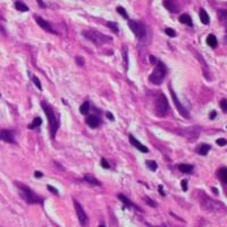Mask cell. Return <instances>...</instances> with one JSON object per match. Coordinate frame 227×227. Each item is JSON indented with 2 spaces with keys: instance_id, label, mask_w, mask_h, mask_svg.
<instances>
[{
  "instance_id": "1",
  "label": "cell",
  "mask_w": 227,
  "mask_h": 227,
  "mask_svg": "<svg viewBox=\"0 0 227 227\" xmlns=\"http://www.w3.org/2000/svg\"><path fill=\"white\" fill-rule=\"evenodd\" d=\"M41 107H42V109H43V111H45L47 118H48L50 138L55 139L56 138L57 131H58V129H59L60 123H59V120L57 119L56 115H55V111H54V109L51 108V106H49L47 102H41Z\"/></svg>"
},
{
  "instance_id": "2",
  "label": "cell",
  "mask_w": 227,
  "mask_h": 227,
  "mask_svg": "<svg viewBox=\"0 0 227 227\" xmlns=\"http://www.w3.org/2000/svg\"><path fill=\"white\" fill-rule=\"evenodd\" d=\"M15 185L17 186L18 191H19V194H21L22 199L24 201H26L27 203L30 204H35V203H43V199L40 198L39 195L34 193V192L31 190L30 187L25 184H22V183L16 182Z\"/></svg>"
},
{
  "instance_id": "3",
  "label": "cell",
  "mask_w": 227,
  "mask_h": 227,
  "mask_svg": "<svg viewBox=\"0 0 227 227\" xmlns=\"http://www.w3.org/2000/svg\"><path fill=\"white\" fill-rule=\"evenodd\" d=\"M82 34L96 45H106V43H110L113 41L111 36L105 35V34H102L98 31H83Z\"/></svg>"
},
{
  "instance_id": "4",
  "label": "cell",
  "mask_w": 227,
  "mask_h": 227,
  "mask_svg": "<svg viewBox=\"0 0 227 227\" xmlns=\"http://www.w3.org/2000/svg\"><path fill=\"white\" fill-rule=\"evenodd\" d=\"M167 66L165 65L162 61H158L157 63V65H156L155 69H153L152 74L150 75V82L153 84H156V85H160V84L162 83V81L165 80V77H166V75H167Z\"/></svg>"
},
{
  "instance_id": "5",
  "label": "cell",
  "mask_w": 227,
  "mask_h": 227,
  "mask_svg": "<svg viewBox=\"0 0 227 227\" xmlns=\"http://www.w3.org/2000/svg\"><path fill=\"white\" fill-rule=\"evenodd\" d=\"M201 204H202V207L204 209L210 210V211H220V210L224 209L223 203L211 200V199H209V198L206 197V195L201 199Z\"/></svg>"
},
{
  "instance_id": "6",
  "label": "cell",
  "mask_w": 227,
  "mask_h": 227,
  "mask_svg": "<svg viewBox=\"0 0 227 227\" xmlns=\"http://www.w3.org/2000/svg\"><path fill=\"white\" fill-rule=\"evenodd\" d=\"M168 100L167 98L165 97L164 93H160L158 97H157V100H156V109H157V113L161 116H165L168 111Z\"/></svg>"
},
{
  "instance_id": "7",
  "label": "cell",
  "mask_w": 227,
  "mask_h": 227,
  "mask_svg": "<svg viewBox=\"0 0 227 227\" xmlns=\"http://www.w3.org/2000/svg\"><path fill=\"white\" fill-rule=\"evenodd\" d=\"M169 92H170V94H172V99H173L174 103H175V107H176V109L178 110L179 115L182 117H184V118H190V114H188L187 109H186V108L181 103V101H179L178 99H177L176 93L174 92L173 87H169Z\"/></svg>"
},
{
  "instance_id": "8",
  "label": "cell",
  "mask_w": 227,
  "mask_h": 227,
  "mask_svg": "<svg viewBox=\"0 0 227 227\" xmlns=\"http://www.w3.org/2000/svg\"><path fill=\"white\" fill-rule=\"evenodd\" d=\"M74 207H75V210H76V215H77L78 221H80L81 226L87 227V225H89V218H87V214H85V211L83 210L82 206L76 200H74Z\"/></svg>"
},
{
  "instance_id": "9",
  "label": "cell",
  "mask_w": 227,
  "mask_h": 227,
  "mask_svg": "<svg viewBox=\"0 0 227 227\" xmlns=\"http://www.w3.org/2000/svg\"><path fill=\"white\" fill-rule=\"evenodd\" d=\"M129 27L138 38H142V36L145 34V27L141 24V23H138V22H134V21H129Z\"/></svg>"
},
{
  "instance_id": "10",
  "label": "cell",
  "mask_w": 227,
  "mask_h": 227,
  "mask_svg": "<svg viewBox=\"0 0 227 227\" xmlns=\"http://www.w3.org/2000/svg\"><path fill=\"white\" fill-rule=\"evenodd\" d=\"M0 141H5L7 143H16L14 138V132L9 129H1L0 131Z\"/></svg>"
},
{
  "instance_id": "11",
  "label": "cell",
  "mask_w": 227,
  "mask_h": 227,
  "mask_svg": "<svg viewBox=\"0 0 227 227\" xmlns=\"http://www.w3.org/2000/svg\"><path fill=\"white\" fill-rule=\"evenodd\" d=\"M35 21H36V23H38V25H39L40 27H42L45 31H47V32H49V33L57 34V32L52 29V26H51L50 23L47 22L45 19H43L42 17H40V16H35Z\"/></svg>"
},
{
  "instance_id": "12",
  "label": "cell",
  "mask_w": 227,
  "mask_h": 227,
  "mask_svg": "<svg viewBox=\"0 0 227 227\" xmlns=\"http://www.w3.org/2000/svg\"><path fill=\"white\" fill-rule=\"evenodd\" d=\"M164 6L170 13H177L181 10V6H178V0H164Z\"/></svg>"
},
{
  "instance_id": "13",
  "label": "cell",
  "mask_w": 227,
  "mask_h": 227,
  "mask_svg": "<svg viewBox=\"0 0 227 227\" xmlns=\"http://www.w3.org/2000/svg\"><path fill=\"white\" fill-rule=\"evenodd\" d=\"M129 141H131L132 145L135 146V148H136L138 150H140L141 152H143V153H148V152H149V149H148L145 145H143V144L141 143L140 141L136 140V139H135L133 135H129Z\"/></svg>"
},
{
  "instance_id": "14",
  "label": "cell",
  "mask_w": 227,
  "mask_h": 227,
  "mask_svg": "<svg viewBox=\"0 0 227 227\" xmlns=\"http://www.w3.org/2000/svg\"><path fill=\"white\" fill-rule=\"evenodd\" d=\"M118 199H119V200L122 201V202L124 203V204H125L126 207H129V208H134V209L139 210V211L141 210L140 208H139V207L136 206L135 203L132 202V201L129 200V199L127 197H126V195H124V194H118Z\"/></svg>"
},
{
  "instance_id": "15",
  "label": "cell",
  "mask_w": 227,
  "mask_h": 227,
  "mask_svg": "<svg viewBox=\"0 0 227 227\" xmlns=\"http://www.w3.org/2000/svg\"><path fill=\"white\" fill-rule=\"evenodd\" d=\"M87 124L91 127V129H97L100 125V119L97 116H89L87 118Z\"/></svg>"
},
{
  "instance_id": "16",
  "label": "cell",
  "mask_w": 227,
  "mask_h": 227,
  "mask_svg": "<svg viewBox=\"0 0 227 227\" xmlns=\"http://www.w3.org/2000/svg\"><path fill=\"white\" fill-rule=\"evenodd\" d=\"M177 168H178L182 173L184 174H191L192 172H193V166L192 165H187V164H179L178 166H177Z\"/></svg>"
},
{
  "instance_id": "17",
  "label": "cell",
  "mask_w": 227,
  "mask_h": 227,
  "mask_svg": "<svg viewBox=\"0 0 227 227\" xmlns=\"http://www.w3.org/2000/svg\"><path fill=\"white\" fill-rule=\"evenodd\" d=\"M209 150H210V145L209 144H200V145L198 146L197 148V152L199 153V155H201V156H206L207 153L209 152Z\"/></svg>"
},
{
  "instance_id": "18",
  "label": "cell",
  "mask_w": 227,
  "mask_h": 227,
  "mask_svg": "<svg viewBox=\"0 0 227 227\" xmlns=\"http://www.w3.org/2000/svg\"><path fill=\"white\" fill-rule=\"evenodd\" d=\"M84 181H85V182H87L89 184H91V185H98V186L101 185V183L99 182L96 177L92 176V175H89V174L84 176Z\"/></svg>"
},
{
  "instance_id": "19",
  "label": "cell",
  "mask_w": 227,
  "mask_h": 227,
  "mask_svg": "<svg viewBox=\"0 0 227 227\" xmlns=\"http://www.w3.org/2000/svg\"><path fill=\"white\" fill-rule=\"evenodd\" d=\"M179 22H181V23H183V24L188 25V26H192V25H193L191 16L187 15V14H182V15L179 16Z\"/></svg>"
},
{
  "instance_id": "20",
  "label": "cell",
  "mask_w": 227,
  "mask_h": 227,
  "mask_svg": "<svg viewBox=\"0 0 227 227\" xmlns=\"http://www.w3.org/2000/svg\"><path fill=\"white\" fill-rule=\"evenodd\" d=\"M199 16H200V19L201 22H202L204 25H208L210 22V18H209V15L207 14V12L204 10V9H200V14H199Z\"/></svg>"
},
{
  "instance_id": "21",
  "label": "cell",
  "mask_w": 227,
  "mask_h": 227,
  "mask_svg": "<svg viewBox=\"0 0 227 227\" xmlns=\"http://www.w3.org/2000/svg\"><path fill=\"white\" fill-rule=\"evenodd\" d=\"M207 43H208V45L209 47H211V48H216L217 47V38H216L214 34H209L208 35V38H207Z\"/></svg>"
},
{
  "instance_id": "22",
  "label": "cell",
  "mask_w": 227,
  "mask_h": 227,
  "mask_svg": "<svg viewBox=\"0 0 227 227\" xmlns=\"http://www.w3.org/2000/svg\"><path fill=\"white\" fill-rule=\"evenodd\" d=\"M15 8L17 9L18 12H29V7L21 0H17L15 3Z\"/></svg>"
},
{
  "instance_id": "23",
  "label": "cell",
  "mask_w": 227,
  "mask_h": 227,
  "mask_svg": "<svg viewBox=\"0 0 227 227\" xmlns=\"http://www.w3.org/2000/svg\"><path fill=\"white\" fill-rule=\"evenodd\" d=\"M217 174H218V177L220 178L221 182H224L227 184V168H225V167L220 168Z\"/></svg>"
},
{
  "instance_id": "24",
  "label": "cell",
  "mask_w": 227,
  "mask_h": 227,
  "mask_svg": "<svg viewBox=\"0 0 227 227\" xmlns=\"http://www.w3.org/2000/svg\"><path fill=\"white\" fill-rule=\"evenodd\" d=\"M41 123H42V119L40 118V117H35L34 119H33V122H32V124H30V125L27 126L30 129H35V127H38V126H40L41 125Z\"/></svg>"
},
{
  "instance_id": "25",
  "label": "cell",
  "mask_w": 227,
  "mask_h": 227,
  "mask_svg": "<svg viewBox=\"0 0 227 227\" xmlns=\"http://www.w3.org/2000/svg\"><path fill=\"white\" fill-rule=\"evenodd\" d=\"M90 110V103L89 102H84L83 105H81V107H80V113L82 114V115H87V113H89Z\"/></svg>"
},
{
  "instance_id": "26",
  "label": "cell",
  "mask_w": 227,
  "mask_h": 227,
  "mask_svg": "<svg viewBox=\"0 0 227 227\" xmlns=\"http://www.w3.org/2000/svg\"><path fill=\"white\" fill-rule=\"evenodd\" d=\"M145 165L148 166V168H149L150 170H152V172H156V170H157V168H158V165H157V162L153 161V160H146Z\"/></svg>"
},
{
  "instance_id": "27",
  "label": "cell",
  "mask_w": 227,
  "mask_h": 227,
  "mask_svg": "<svg viewBox=\"0 0 227 227\" xmlns=\"http://www.w3.org/2000/svg\"><path fill=\"white\" fill-rule=\"evenodd\" d=\"M218 15L221 21L224 22L225 24H227V10L226 9H220V10H218Z\"/></svg>"
},
{
  "instance_id": "28",
  "label": "cell",
  "mask_w": 227,
  "mask_h": 227,
  "mask_svg": "<svg viewBox=\"0 0 227 227\" xmlns=\"http://www.w3.org/2000/svg\"><path fill=\"white\" fill-rule=\"evenodd\" d=\"M107 25H108V27H110L111 30H113L115 33H118V32H119V29H118V25H117L116 23H114V22H108Z\"/></svg>"
},
{
  "instance_id": "29",
  "label": "cell",
  "mask_w": 227,
  "mask_h": 227,
  "mask_svg": "<svg viewBox=\"0 0 227 227\" xmlns=\"http://www.w3.org/2000/svg\"><path fill=\"white\" fill-rule=\"evenodd\" d=\"M117 12L119 13L122 17L126 18V19L129 18V15H127V13H126V10H125L124 8H123V7H117Z\"/></svg>"
},
{
  "instance_id": "30",
  "label": "cell",
  "mask_w": 227,
  "mask_h": 227,
  "mask_svg": "<svg viewBox=\"0 0 227 227\" xmlns=\"http://www.w3.org/2000/svg\"><path fill=\"white\" fill-rule=\"evenodd\" d=\"M32 81H33V83L35 84V87H38L39 90H42V87H41V83H40V81H39V78L36 77L35 75H33L32 76Z\"/></svg>"
},
{
  "instance_id": "31",
  "label": "cell",
  "mask_w": 227,
  "mask_h": 227,
  "mask_svg": "<svg viewBox=\"0 0 227 227\" xmlns=\"http://www.w3.org/2000/svg\"><path fill=\"white\" fill-rule=\"evenodd\" d=\"M165 32H166V34H167L168 36H170V38H175V36H176V32H175L173 29L167 27V29L165 30Z\"/></svg>"
},
{
  "instance_id": "32",
  "label": "cell",
  "mask_w": 227,
  "mask_h": 227,
  "mask_svg": "<svg viewBox=\"0 0 227 227\" xmlns=\"http://www.w3.org/2000/svg\"><path fill=\"white\" fill-rule=\"evenodd\" d=\"M144 200H145V202H146V204H148V206L152 207V208H156V207H157V203H156L153 200H151L150 198L145 197V198H144Z\"/></svg>"
},
{
  "instance_id": "33",
  "label": "cell",
  "mask_w": 227,
  "mask_h": 227,
  "mask_svg": "<svg viewBox=\"0 0 227 227\" xmlns=\"http://www.w3.org/2000/svg\"><path fill=\"white\" fill-rule=\"evenodd\" d=\"M220 108L224 113H227V100L226 99H223L220 101Z\"/></svg>"
},
{
  "instance_id": "34",
  "label": "cell",
  "mask_w": 227,
  "mask_h": 227,
  "mask_svg": "<svg viewBox=\"0 0 227 227\" xmlns=\"http://www.w3.org/2000/svg\"><path fill=\"white\" fill-rule=\"evenodd\" d=\"M75 60H76V64H77L78 66H83V65H84V59H83V57L77 56V57H76V58H75Z\"/></svg>"
},
{
  "instance_id": "35",
  "label": "cell",
  "mask_w": 227,
  "mask_h": 227,
  "mask_svg": "<svg viewBox=\"0 0 227 227\" xmlns=\"http://www.w3.org/2000/svg\"><path fill=\"white\" fill-rule=\"evenodd\" d=\"M216 143L218 144L219 146H224L227 144V140H225V139H218V140L216 141Z\"/></svg>"
},
{
  "instance_id": "36",
  "label": "cell",
  "mask_w": 227,
  "mask_h": 227,
  "mask_svg": "<svg viewBox=\"0 0 227 227\" xmlns=\"http://www.w3.org/2000/svg\"><path fill=\"white\" fill-rule=\"evenodd\" d=\"M100 164H101L102 167L106 168V169H109V168H110V166H109V164H108V161H107V160H106L105 158L101 159V161H100Z\"/></svg>"
},
{
  "instance_id": "37",
  "label": "cell",
  "mask_w": 227,
  "mask_h": 227,
  "mask_svg": "<svg viewBox=\"0 0 227 227\" xmlns=\"http://www.w3.org/2000/svg\"><path fill=\"white\" fill-rule=\"evenodd\" d=\"M181 184H182V190H183V191H184V192L187 191V181H186V179H183Z\"/></svg>"
},
{
  "instance_id": "38",
  "label": "cell",
  "mask_w": 227,
  "mask_h": 227,
  "mask_svg": "<svg viewBox=\"0 0 227 227\" xmlns=\"http://www.w3.org/2000/svg\"><path fill=\"white\" fill-rule=\"evenodd\" d=\"M47 187H48V190L50 192H52V193H55V194L56 195H58V193H59V192H58V190H57V188H55L54 186H51V185H48L47 186Z\"/></svg>"
},
{
  "instance_id": "39",
  "label": "cell",
  "mask_w": 227,
  "mask_h": 227,
  "mask_svg": "<svg viewBox=\"0 0 227 227\" xmlns=\"http://www.w3.org/2000/svg\"><path fill=\"white\" fill-rule=\"evenodd\" d=\"M158 191H159V193L162 195V197H166V193H165V191H164V186L162 185H159L158 186Z\"/></svg>"
},
{
  "instance_id": "40",
  "label": "cell",
  "mask_w": 227,
  "mask_h": 227,
  "mask_svg": "<svg viewBox=\"0 0 227 227\" xmlns=\"http://www.w3.org/2000/svg\"><path fill=\"white\" fill-rule=\"evenodd\" d=\"M216 117H217V113H216L215 110L211 111V113H210V115H209V118H210V119H215Z\"/></svg>"
},
{
  "instance_id": "41",
  "label": "cell",
  "mask_w": 227,
  "mask_h": 227,
  "mask_svg": "<svg viewBox=\"0 0 227 227\" xmlns=\"http://www.w3.org/2000/svg\"><path fill=\"white\" fill-rule=\"evenodd\" d=\"M149 61L151 64H156V63H157V58H156L155 56H150L149 57Z\"/></svg>"
},
{
  "instance_id": "42",
  "label": "cell",
  "mask_w": 227,
  "mask_h": 227,
  "mask_svg": "<svg viewBox=\"0 0 227 227\" xmlns=\"http://www.w3.org/2000/svg\"><path fill=\"white\" fill-rule=\"evenodd\" d=\"M107 118L109 120H115V117L113 116V114H111L110 111H108V113H107Z\"/></svg>"
},
{
  "instance_id": "43",
  "label": "cell",
  "mask_w": 227,
  "mask_h": 227,
  "mask_svg": "<svg viewBox=\"0 0 227 227\" xmlns=\"http://www.w3.org/2000/svg\"><path fill=\"white\" fill-rule=\"evenodd\" d=\"M34 176H35L36 178H41V177L43 176V174H42L41 172H38V170H36L35 173H34Z\"/></svg>"
},
{
  "instance_id": "44",
  "label": "cell",
  "mask_w": 227,
  "mask_h": 227,
  "mask_svg": "<svg viewBox=\"0 0 227 227\" xmlns=\"http://www.w3.org/2000/svg\"><path fill=\"white\" fill-rule=\"evenodd\" d=\"M36 1H38V3H39V7H41V8H45V5L42 0H36Z\"/></svg>"
},
{
  "instance_id": "45",
  "label": "cell",
  "mask_w": 227,
  "mask_h": 227,
  "mask_svg": "<svg viewBox=\"0 0 227 227\" xmlns=\"http://www.w3.org/2000/svg\"><path fill=\"white\" fill-rule=\"evenodd\" d=\"M211 191L214 192V193H215V194H218V190H217V188L212 187V188H211Z\"/></svg>"
},
{
  "instance_id": "46",
  "label": "cell",
  "mask_w": 227,
  "mask_h": 227,
  "mask_svg": "<svg viewBox=\"0 0 227 227\" xmlns=\"http://www.w3.org/2000/svg\"><path fill=\"white\" fill-rule=\"evenodd\" d=\"M0 31H3V27L1 26V25H0Z\"/></svg>"
},
{
  "instance_id": "47",
  "label": "cell",
  "mask_w": 227,
  "mask_h": 227,
  "mask_svg": "<svg viewBox=\"0 0 227 227\" xmlns=\"http://www.w3.org/2000/svg\"><path fill=\"white\" fill-rule=\"evenodd\" d=\"M99 227H105V226H103V225H100V226H99Z\"/></svg>"
}]
</instances>
